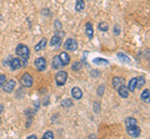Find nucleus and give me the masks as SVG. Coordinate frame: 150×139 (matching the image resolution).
I'll use <instances>...</instances> for the list:
<instances>
[{
	"mask_svg": "<svg viewBox=\"0 0 150 139\" xmlns=\"http://www.w3.org/2000/svg\"><path fill=\"white\" fill-rule=\"evenodd\" d=\"M29 48L26 45L24 44H19L18 46H16V55L20 57L21 60H26L28 61V58H29Z\"/></svg>",
	"mask_w": 150,
	"mask_h": 139,
	"instance_id": "obj_1",
	"label": "nucleus"
},
{
	"mask_svg": "<svg viewBox=\"0 0 150 139\" xmlns=\"http://www.w3.org/2000/svg\"><path fill=\"white\" fill-rule=\"evenodd\" d=\"M66 81H68V73L65 72V71H59L55 76L56 85H58L59 87H61V86H64L66 83Z\"/></svg>",
	"mask_w": 150,
	"mask_h": 139,
	"instance_id": "obj_2",
	"label": "nucleus"
},
{
	"mask_svg": "<svg viewBox=\"0 0 150 139\" xmlns=\"http://www.w3.org/2000/svg\"><path fill=\"white\" fill-rule=\"evenodd\" d=\"M126 132L127 134L131 137V138H138L139 136H140V133H141V130L140 128L135 124V126H129V127H126Z\"/></svg>",
	"mask_w": 150,
	"mask_h": 139,
	"instance_id": "obj_3",
	"label": "nucleus"
},
{
	"mask_svg": "<svg viewBox=\"0 0 150 139\" xmlns=\"http://www.w3.org/2000/svg\"><path fill=\"white\" fill-rule=\"evenodd\" d=\"M20 82H21V85L24 86V87H31V86H33V77H31V75L28 73V72H25L21 76Z\"/></svg>",
	"mask_w": 150,
	"mask_h": 139,
	"instance_id": "obj_4",
	"label": "nucleus"
},
{
	"mask_svg": "<svg viewBox=\"0 0 150 139\" xmlns=\"http://www.w3.org/2000/svg\"><path fill=\"white\" fill-rule=\"evenodd\" d=\"M64 47L68 51H76L78 50V42L75 39H68L64 44Z\"/></svg>",
	"mask_w": 150,
	"mask_h": 139,
	"instance_id": "obj_5",
	"label": "nucleus"
},
{
	"mask_svg": "<svg viewBox=\"0 0 150 139\" xmlns=\"http://www.w3.org/2000/svg\"><path fill=\"white\" fill-rule=\"evenodd\" d=\"M35 67L36 70L39 71V72H43V71H45V68H46V60H45L44 57H38L35 60Z\"/></svg>",
	"mask_w": 150,
	"mask_h": 139,
	"instance_id": "obj_6",
	"label": "nucleus"
},
{
	"mask_svg": "<svg viewBox=\"0 0 150 139\" xmlns=\"http://www.w3.org/2000/svg\"><path fill=\"white\" fill-rule=\"evenodd\" d=\"M15 86H16V82H15L14 80H7V81H5V83L3 85V89L6 93H11L14 91Z\"/></svg>",
	"mask_w": 150,
	"mask_h": 139,
	"instance_id": "obj_7",
	"label": "nucleus"
},
{
	"mask_svg": "<svg viewBox=\"0 0 150 139\" xmlns=\"http://www.w3.org/2000/svg\"><path fill=\"white\" fill-rule=\"evenodd\" d=\"M9 66H10V68L11 70H19L21 67V62H20V58H13L11 57L10 60V62H9Z\"/></svg>",
	"mask_w": 150,
	"mask_h": 139,
	"instance_id": "obj_8",
	"label": "nucleus"
},
{
	"mask_svg": "<svg viewBox=\"0 0 150 139\" xmlns=\"http://www.w3.org/2000/svg\"><path fill=\"white\" fill-rule=\"evenodd\" d=\"M59 58H60V61H61L63 66H66V65H69V63H70V56L65 51L61 52V54L59 55Z\"/></svg>",
	"mask_w": 150,
	"mask_h": 139,
	"instance_id": "obj_9",
	"label": "nucleus"
},
{
	"mask_svg": "<svg viewBox=\"0 0 150 139\" xmlns=\"http://www.w3.org/2000/svg\"><path fill=\"white\" fill-rule=\"evenodd\" d=\"M118 93L121 98H127L129 97V89H127V87H125V85L120 86L118 88Z\"/></svg>",
	"mask_w": 150,
	"mask_h": 139,
	"instance_id": "obj_10",
	"label": "nucleus"
},
{
	"mask_svg": "<svg viewBox=\"0 0 150 139\" xmlns=\"http://www.w3.org/2000/svg\"><path fill=\"white\" fill-rule=\"evenodd\" d=\"M125 85V80H124L123 77H114L112 78V86H114V88L118 89L120 86Z\"/></svg>",
	"mask_w": 150,
	"mask_h": 139,
	"instance_id": "obj_11",
	"label": "nucleus"
},
{
	"mask_svg": "<svg viewBox=\"0 0 150 139\" xmlns=\"http://www.w3.org/2000/svg\"><path fill=\"white\" fill-rule=\"evenodd\" d=\"M71 96H73V98H75V99H81L82 98L81 89L79 87H74L73 89H71Z\"/></svg>",
	"mask_w": 150,
	"mask_h": 139,
	"instance_id": "obj_12",
	"label": "nucleus"
},
{
	"mask_svg": "<svg viewBox=\"0 0 150 139\" xmlns=\"http://www.w3.org/2000/svg\"><path fill=\"white\" fill-rule=\"evenodd\" d=\"M51 66H52V68H54V70H59V68H61V67H63V63H61V61H60L59 56H55V57L52 58Z\"/></svg>",
	"mask_w": 150,
	"mask_h": 139,
	"instance_id": "obj_13",
	"label": "nucleus"
},
{
	"mask_svg": "<svg viewBox=\"0 0 150 139\" xmlns=\"http://www.w3.org/2000/svg\"><path fill=\"white\" fill-rule=\"evenodd\" d=\"M60 44H61V36H59V35H54V36L51 37L50 45H51L52 47H58Z\"/></svg>",
	"mask_w": 150,
	"mask_h": 139,
	"instance_id": "obj_14",
	"label": "nucleus"
},
{
	"mask_svg": "<svg viewBox=\"0 0 150 139\" xmlns=\"http://www.w3.org/2000/svg\"><path fill=\"white\" fill-rule=\"evenodd\" d=\"M93 63L94 65H97V66H105V65H109V61L105 58H101V57H96L93 60Z\"/></svg>",
	"mask_w": 150,
	"mask_h": 139,
	"instance_id": "obj_15",
	"label": "nucleus"
},
{
	"mask_svg": "<svg viewBox=\"0 0 150 139\" xmlns=\"http://www.w3.org/2000/svg\"><path fill=\"white\" fill-rule=\"evenodd\" d=\"M85 32H86V36L89 37V39H93L94 36V30H93V25L88 22V24L85 25Z\"/></svg>",
	"mask_w": 150,
	"mask_h": 139,
	"instance_id": "obj_16",
	"label": "nucleus"
},
{
	"mask_svg": "<svg viewBox=\"0 0 150 139\" xmlns=\"http://www.w3.org/2000/svg\"><path fill=\"white\" fill-rule=\"evenodd\" d=\"M85 9V3H84V0H76V3H75V10L76 11H82Z\"/></svg>",
	"mask_w": 150,
	"mask_h": 139,
	"instance_id": "obj_17",
	"label": "nucleus"
},
{
	"mask_svg": "<svg viewBox=\"0 0 150 139\" xmlns=\"http://www.w3.org/2000/svg\"><path fill=\"white\" fill-rule=\"evenodd\" d=\"M127 89H129V92H134L135 89H136V78H131L129 81V85H127Z\"/></svg>",
	"mask_w": 150,
	"mask_h": 139,
	"instance_id": "obj_18",
	"label": "nucleus"
},
{
	"mask_svg": "<svg viewBox=\"0 0 150 139\" xmlns=\"http://www.w3.org/2000/svg\"><path fill=\"white\" fill-rule=\"evenodd\" d=\"M46 46V39H41L39 44L35 45V51H41L43 48H45Z\"/></svg>",
	"mask_w": 150,
	"mask_h": 139,
	"instance_id": "obj_19",
	"label": "nucleus"
},
{
	"mask_svg": "<svg viewBox=\"0 0 150 139\" xmlns=\"http://www.w3.org/2000/svg\"><path fill=\"white\" fill-rule=\"evenodd\" d=\"M118 58H119L121 62H124V63H130L129 56L125 55V54H123V52H119V54H118Z\"/></svg>",
	"mask_w": 150,
	"mask_h": 139,
	"instance_id": "obj_20",
	"label": "nucleus"
},
{
	"mask_svg": "<svg viewBox=\"0 0 150 139\" xmlns=\"http://www.w3.org/2000/svg\"><path fill=\"white\" fill-rule=\"evenodd\" d=\"M149 96H150V91L148 88H145L144 91H142V93H141V99L144 101V102H146V103H149Z\"/></svg>",
	"mask_w": 150,
	"mask_h": 139,
	"instance_id": "obj_21",
	"label": "nucleus"
},
{
	"mask_svg": "<svg viewBox=\"0 0 150 139\" xmlns=\"http://www.w3.org/2000/svg\"><path fill=\"white\" fill-rule=\"evenodd\" d=\"M71 106H73V101L69 99V98H65L61 101V107L63 108H70Z\"/></svg>",
	"mask_w": 150,
	"mask_h": 139,
	"instance_id": "obj_22",
	"label": "nucleus"
},
{
	"mask_svg": "<svg viewBox=\"0 0 150 139\" xmlns=\"http://www.w3.org/2000/svg\"><path fill=\"white\" fill-rule=\"evenodd\" d=\"M145 78L144 77H136V88H141L145 85Z\"/></svg>",
	"mask_w": 150,
	"mask_h": 139,
	"instance_id": "obj_23",
	"label": "nucleus"
},
{
	"mask_svg": "<svg viewBox=\"0 0 150 139\" xmlns=\"http://www.w3.org/2000/svg\"><path fill=\"white\" fill-rule=\"evenodd\" d=\"M136 123H138L136 119L133 118V117H129V118L125 119V126H126V127H129V126H135Z\"/></svg>",
	"mask_w": 150,
	"mask_h": 139,
	"instance_id": "obj_24",
	"label": "nucleus"
},
{
	"mask_svg": "<svg viewBox=\"0 0 150 139\" xmlns=\"http://www.w3.org/2000/svg\"><path fill=\"white\" fill-rule=\"evenodd\" d=\"M97 29H99L100 31H105V32H106V31H108V29H109V26H108L106 22L101 21V22H99V25H97Z\"/></svg>",
	"mask_w": 150,
	"mask_h": 139,
	"instance_id": "obj_25",
	"label": "nucleus"
},
{
	"mask_svg": "<svg viewBox=\"0 0 150 139\" xmlns=\"http://www.w3.org/2000/svg\"><path fill=\"white\" fill-rule=\"evenodd\" d=\"M80 68H81V63L80 62H74L73 66H71V70L73 71H79Z\"/></svg>",
	"mask_w": 150,
	"mask_h": 139,
	"instance_id": "obj_26",
	"label": "nucleus"
},
{
	"mask_svg": "<svg viewBox=\"0 0 150 139\" xmlns=\"http://www.w3.org/2000/svg\"><path fill=\"white\" fill-rule=\"evenodd\" d=\"M44 138H46V139H52V138H54V133L50 132V130H49V132H45V133H44Z\"/></svg>",
	"mask_w": 150,
	"mask_h": 139,
	"instance_id": "obj_27",
	"label": "nucleus"
},
{
	"mask_svg": "<svg viewBox=\"0 0 150 139\" xmlns=\"http://www.w3.org/2000/svg\"><path fill=\"white\" fill-rule=\"evenodd\" d=\"M104 89H105V86H104V85L99 86V88H97V95H99V96H103V93H104Z\"/></svg>",
	"mask_w": 150,
	"mask_h": 139,
	"instance_id": "obj_28",
	"label": "nucleus"
},
{
	"mask_svg": "<svg viewBox=\"0 0 150 139\" xmlns=\"http://www.w3.org/2000/svg\"><path fill=\"white\" fill-rule=\"evenodd\" d=\"M5 81H6V77L4 76V75H0V87H3V85L5 83Z\"/></svg>",
	"mask_w": 150,
	"mask_h": 139,
	"instance_id": "obj_29",
	"label": "nucleus"
},
{
	"mask_svg": "<svg viewBox=\"0 0 150 139\" xmlns=\"http://www.w3.org/2000/svg\"><path fill=\"white\" fill-rule=\"evenodd\" d=\"M94 111L96 112H100V104H99V102H96V103H94Z\"/></svg>",
	"mask_w": 150,
	"mask_h": 139,
	"instance_id": "obj_30",
	"label": "nucleus"
},
{
	"mask_svg": "<svg viewBox=\"0 0 150 139\" xmlns=\"http://www.w3.org/2000/svg\"><path fill=\"white\" fill-rule=\"evenodd\" d=\"M119 34H120V28L119 26H114V35L118 36Z\"/></svg>",
	"mask_w": 150,
	"mask_h": 139,
	"instance_id": "obj_31",
	"label": "nucleus"
},
{
	"mask_svg": "<svg viewBox=\"0 0 150 139\" xmlns=\"http://www.w3.org/2000/svg\"><path fill=\"white\" fill-rule=\"evenodd\" d=\"M10 60H11V57H7V58H5V60H4V61H3V63H4V66H7V65H9Z\"/></svg>",
	"mask_w": 150,
	"mask_h": 139,
	"instance_id": "obj_32",
	"label": "nucleus"
},
{
	"mask_svg": "<svg viewBox=\"0 0 150 139\" xmlns=\"http://www.w3.org/2000/svg\"><path fill=\"white\" fill-rule=\"evenodd\" d=\"M28 139H36V136H35V134H31V136L28 137Z\"/></svg>",
	"mask_w": 150,
	"mask_h": 139,
	"instance_id": "obj_33",
	"label": "nucleus"
},
{
	"mask_svg": "<svg viewBox=\"0 0 150 139\" xmlns=\"http://www.w3.org/2000/svg\"><path fill=\"white\" fill-rule=\"evenodd\" d=\"M3 108H4V107L1 106V104H0V113H1V112H3Z\"/></svg>",
	"mask_w": 150,
	"mask_h": 139,
	"instance_id": "obj_34",
	"label": "nucleus"
}]
</instances>
